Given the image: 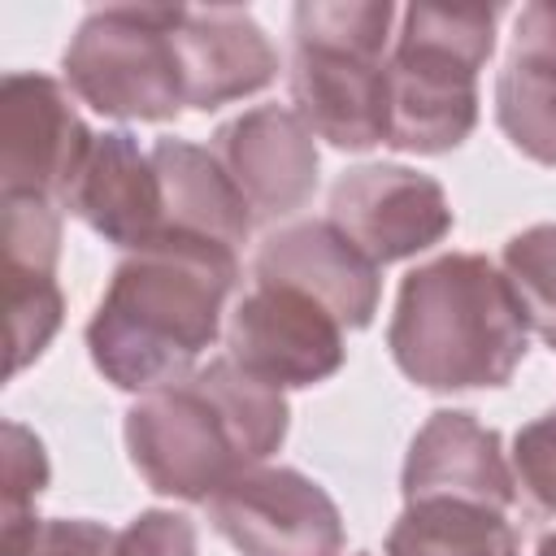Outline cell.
<instances>
[{
	"label": "cell",
	"instance_id": "obj_1",
	"mask_svg": "<svg viewBox=\"0 0 556 556\" xmlns=\"http://www.w3.org/2000/svg\"><path fill=\"white\" fill-rule=\"evenodd\" d=\"M235 282L239 252L217 239L165 230L126 252L87 321L91 365L135 395L187 382L222 334Z\"/></svg>",
	"mask_w": 556,
	"mask_h": 556
},
{
	"label": "cell",
	"instance_id": "obj_2",
	"mask_svg": "<svg viewBox=\"0 0 556 556\" xmlns=\"http://www.w3.org/2000/svg\"><path fill=\"white\" fill-rule=\"evenodd\" d=\"M291 426L287 395L230 356H213L187 382L139 395L126 408V456L169 500L208 504L230 478L265 465Z\"/></svg>",
	"mask_w": 556,
	"mask_h": 556
},
{
	"label": "cell",
	"instance_id": "obj_3",
	"mask_svg": "<svg viewBox=\"0 0 556 556\" xmlns=\"http://www.w3.org/2000/svg\"><path fill=\"white\" fill-rule=\"evenodd\" d=\"M387 348L395 369L426 391H486L521 369L530 321L495 261L447 252L404 274Z\"/></svg>",
	"mask_w": 556,
	"mask_h": 556
},
{
	"label": "cell",
	"instance_id": "obj_4",
	"mask_svg": "<svg viewBox=\"0 0 556 556\" xmlns=\"http://www.w3.org/2000/svg\"><path fill=\"white\" fill-rule=\"evenodd\" d=\"M391 0H300L291 9V109L339 152L387 143Z\"/></svg>",
	"mask_w": 556,
	"mask_h": 556
},
{
	"label": "cell",
	"instance_id": "obj_5",
	"mask_svg": "<svg viewBox=\"0 0 556 556\" xmlns=\"http://www.w3.org/2000/svg\"><path fill=\"white\" fill-rule=\"evenodd\" d=\"M500 4H408L387 56V148L456 152L478 126V70L495 52Z\"/></svg>",
	"mask_w": 556,
	"mask_h": 556
},
{
	"label": "cell",
	"instance_id": "obj_6",
	"mask_svg": "<svg viewBox=\"0 0 556 556\" xmlns=\"http://www.w3.org/2000/svg\"><path fill=\"white\" fill-rule=\"evenodd\" d=\"M182 4L91 9L61 52L74 100L117 122H174L187 109L174 26Z\"/></svg>",
	"mask_w": 556,
	"mask_h": 556
},
{
	"label": "cell",
	"instance_id": "obj_7",
	"mask_svg": "<svg viewBox=\"0 0 556 556\" xmlns=\"http://www.w3.org/2000/svg\"><path fill=\"white\" fill-rule=\"evenodd\" d=\"M208 526L239 556H339L343 513L330 491L291 469L256 465L208 495Z\"/></svg>",
	"mask_w": 556,
	"mask_h": 556
},
{
	"label": "cell",
	"instance_id": "obj_8",
	"mask_svg": "<svg viewBox=\"0 0 556 556\" xmlns=\"http://www.w3.org/2000/svg\"><path fill=\"white\" fill-rule=\"evenodd\" d=\"M74 91L35 70H9L0 83V195H35L65 213V195L91 152Z\"/></svg>",
	"mask_w": 556,
	"mask_h": 556
},
{
	"label": "cell",
	"instance_id": "obj_9",
	"mask_svg": "<svg viewBox=\"0 0 556 556\" xmlns=\"http://www.w3.org/2000/svg\"><path fill=\"white\" fill-rule=\"evenodd\" d=\"M348 330L295 287L252 282L226 317V356L278 391L317 387L348 361Z\"/></svg>",
	"mask_w": 556,
	"mask_h": 556
},
{
	"label": "cell",
	"instance_id": "obj_10",
	"mask_svg": "<svg viewBox=\"0 0 556 556\" xmlns=\"http://www.w3.org/2000/svg\"><path fill=\"white\" fill-rule=\"evenodd\" d=\"M326 208V217L378 269L443 243L456 222L443 182L395 161H374L339 174Z\"/></svg>",
	"mask_w": 556,
	"mask_h": 556
},
{
	"label": "cell",
	"instance_id": "obj_11",
	"mask_svg": "<svg viewBox=\"0 0 556 556\" xmlns=\"http://www.w3.org/2000/svg\"><path fill=\"white\" fill-rule=\"evenodd\" d=\"M208 152L239 187L252 222H278L304 208L317 191V135L287 104H256L222 122Z\"/></svg>",
	"mask_w": 556,
	"mask_h": 556
},
{
	"label": "cell",
	"instance_id": "obj_12",
	"mask_svg": "<svg viewBox=\"0 0 556 556\" xmlns=\"http://www.w3.org/2000/svg\"><path fill=\"white\" fill-rule=\"evenodd\" d=\"M252 278L313 295L343 330H365L382 300V269L330 217L287 222L265 235L252 256Z\"/></svg>",
	"mask_w": 556,
	"mask_h": 556
},
{
	"label": "cell",
	"instance_id": "obj_13",
	"mask_svg": "<svg viewBox=\"0 0 556 556\" xmlns=\"http://www.w3.org/2000/svg\"><path fill=\"white\" fill-rule=\"evenodd\" d=\"M404 504L421 500H460L508 513L517 504V473L504 456V443L465 408H439L413 434L400 469Z\"/></svg>",
	"mask_w": 556,
	"mask_h": 556
},
{
	"label": "cell",
	"instance_id": "obj_14",
	"mask_svg": "<svg viewBox=\"0 0 556 556\" xmlns=\"http://www.w3.org/2000/svg\"><path fill=\"white\" fill-rule=\"evenodd\" d=\"M174 52L187 109L200 113L256 96L278 78V48L269 43L265 26L235 4L182 9L174 26Z\"/></svg>",
	"mask_w": 556,
	"mask_h": 556
},
{
	"label": "cell",
	"instance_id": "obj_15",
	"mask_svg": "<svg viewBox=\"0 0 556 556\" xmlns=\"http://www.w3.org/2000/svg\"><path fill=\"white\" fill-rule=\"evenodd\" d=\"M65 213H74L78 222H87V230L126 252L165 235V204L152 152H143L130 130L96 135L65 195Z\"/></svg>",
	"mask_w": 556,
	"mask_h": 556
},
{
	"label": "cell",
	"instance_id": "obj_16",
	"mask_svg": "<svg viewBox=\"0 0 556 556\" xmlns=\"http://www.w3.org/2000/svg\"><path fill=\"white\" fill-rule=\"evenodd\" d=\"M495 122L513 152L556 169V4L534 0L513 22V48L495 78Z\"/></svg>",
	"mask_w": 556,
	"mask_h": 556
},
{
	"label": "cell",
	"instance_id": "obj_17",
	"mask_svg": "<svg viewBox=\"0 0 556 556\" xmlns=\"http://www.w3.org/2000/svg\"><path fill=\"white\" fill-rule=\"evenodd\" d=\"M152 165L161 178V204H165V230L217 239L239 252L252 235V208L243 204L230 174L217 165V156L187 139H156Z\"/></svg>",
	"mask_w": 556,
	"mask_h": 556
},
{
	"label": "cell",
	"instance_id": "obj_18",
	"mask_svg": "<svg viewBox=\"0 0 556 556\" xmlns=\"http://www.w3.org/2000/svg\"><path fill=\"white\" fill-rule=\"evenodd\" d=\"M387 556H521V539L500 508L460 500L404 504L387 530Z\"/></svg>",
	"mask_w": 556,
	"mask_h": 556
},
{
	"label": "cell",
	"instance_id": "obj_19",
	"mask_svg": "<svg viewBox=\"0 0 556 556\" xmlns=\"http://www.w3.org/2000/svg\"><path fill=\"white\" fill-rule=\"evenodd\" d=\"M52 465L43 439L22 426L4 421L0 426V552L17 547L43 517H35V500L48 491Z\"/></svg>",
	"mask_w": 556,
	"mask_h": 556
},
{
	"label": "cell",
	"instance_id": "obj_20",
	"mask_svg": "<svg viewBox=\"0 0 556 556\" xmlns=\"http://www.w3.org/2000/svg\"><path fill=\"white\" fill-rule=\"evenodd\" d=\"M4 313H9V378L30 369L65 321V295L56 274L4 269Z\"/></svg>",
	"mask_w": 556,
	"mask_h": 556
},
{
	"label": "cell",
	"instance_id": "obj_21",
	"mask_svg": "<svg viewBox=\"0 0 556 556\" xmlns=\"http://www.w3.org/2000/svg\"><path fill=\"white\" fill-rule=\"evenodd\" d=\"M504 278L513 282L530 334L556 348V222H539L504 243Z\"/></svg>",
	"mask_w": 556,
	"mask_h": 556
},
{
	"label": "cell",
	"instance_id": "obj_22",
	"mask_svg": "<svg viewBox=\"0 0 556 556\" xmlns=\"http://www.w3.org/2000/svg\"><path fill=\"white\" fill-rule=\"evenodd\" d=\"M513 473L517 491L539 513L556 517V408L539 413L513 434Z\"/></svg>",
	"mask_w": 556,
	"mask_h": 556
},
{
	"label": "cell",
	"instance_id": "obj_23",
	"mask_svg": "<svg viewBox=\"0 0 556 556\" xmlns=\"http://www.w3.org/2000/svg\"><path fill=\"white\" fill-rule=\"evenodd\" d=\"M117 534L91 517H43L17 547L0 556H113Z\"/></svg>",
	"mask_w": 556,
	"mask_h": 556
},
{
	"label": "cell",
	"instance_id": "obj_24",
	"mask_svg": "<svg viewBox=\"0 0 556 556\" xmlns=\"http://www.w3.org/2000/svg\"><path fill=\"white\" fill-rule=\"evenodd\" d=\"M113 556H200L195 526L174 508H143L126 521V530H117Z\"/></svg>",
	"mask_w": 556,
	"mask_h": 556
},
{
	"label": "cell",
	"instance_id": "obj_25",
	"mask_svg": "<svg viewBox=\"0 0 556 556\" xmlns=\"http://www.w3.org/2000/svg\"><path fill=\"white\" fill-rule=\"evenodd\" d=\"M534 556H556V530H547V534L539 539V547H534Z\"/></svg>",
	"mask_w": 556,
	"mask_h": 556
},
{
	"label": "cell",
	"instance_id": "obj_26",
	"mask_svg": "<svg viewBox=\"0 0 556 556\" xmlns=\"http://www.w3.org/2000/svg\"><path fill=\"white\" fill-rule=\"evenodd\" d=\"M356 556H365V552H356Z\"/></svg>",
	"mask_w": 556,
	"mask_h": 556
}]
</instances>
